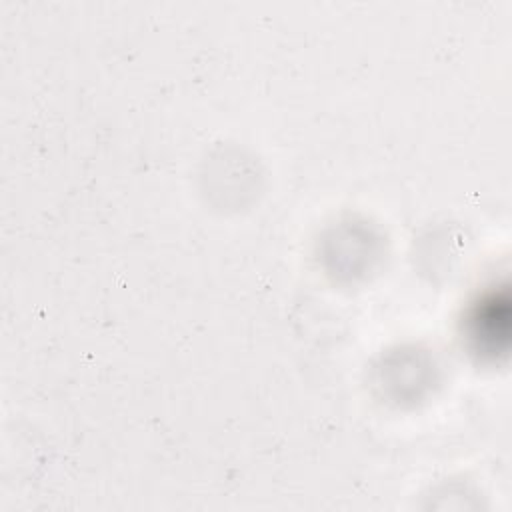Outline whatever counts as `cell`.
<instances>
[{
	"label": "cell",
	"instance_id": "1",
	"mask_svg": "<svg viewBox=\"0 0 512 512\" xmlns=\"http://www.w3.org/2000/svg\"><path fill=\"white\" fill-rule=\"evenodd\" d=\"M474 324V336L490 350H496L498 338H502L504 342L508 338V300L492 296L486 302H482L474 316Z\"/></svg>",
	"mask_w": 512,
	"mask_h": 512
}]
</instances>
